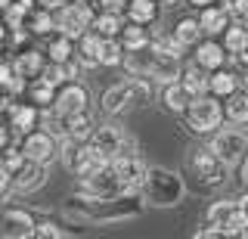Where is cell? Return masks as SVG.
I'll use <instances>...</instances> for the list:
<instances>
[{
    "label": "cell",
    "instance_id": "d590c367",
    "mask_svg": "<svg viewBox=\"0 0 248 239\" xmlns=\"http://www.w3.org/2000/svg\"><path fill=\"white\" fill-rule=\"evenodd\" d=\"M34 236L37 239H62V236H68V230H62L56 221H37Z\"/></svg>",
    "mask_w": 248,
    "mask_h": 239
},
{
    "label": "cell",
    "instance_id": "30bf717a",
    "mask_svg": "<svg viewBox=\"0 0 248 239\" xmlns=\"http://www.w3.org/2000/svg\"><path fill=\"white\" fill-rule=\"evenodd\" d=\"M41 115L44 109L37 103H25V99H10L6 103V118H10V127L16 130V134H28V130H34V127H41Z\"/></svg>",
    "mask_w": 248,
    "mask_h": 239
},
{
    "label": "cell",
    "instance_id": "e0dca14e",
    "mask_svg": "<svg viewBox=\"0 0 248 239\" xmlns=\"http://www.w3.org/2000/svg\"><path fill=\"white\" fill-rule=\"evenodd\" d=\"M46 59L50 63H68V59H75V53H78V41L72 34H65V32H53L50 37H46Z\"/></svg>",
    "mask_w": 248,
    "mask_h": 239
},
{
    "label": "cell",
    "instance_id": "ee69618b",
    "mask_svg": "<svg viewBox=\"0 0 248 239\" xmlns=\"http://www.w3.org/2000/svg\"><path fill=\"white\" fill-rule=\"evenodd\" d=\"M10 3H13V0H0V13H6V10H10Z\"/></svg>",
    "mask_w": 248,
    "mask_h": 239
},
{
    "label": "cell",
    "instance_id": "4fadbf2b",
    "mask_svg": "<svg viewBox=\"0 0 248 239\" xmlns=\"http://www.w3.org/2000/svg\"><path fill=\"white\" fill-rule=\"evenodd\" d=\"M37 218L28 208H3V239H31Z\"/></svg>",
    "mask_w": 248,
    "mask_h": 239
},
{
    "label": "cell",
    "instance_id": "8d00e7d4",
    "mask_svg": "<svg viewBox=\"0 0 248 239\" xmlns=\"http://www.w3.org/2000/svg\"><path fill=\"white\" fill-rule=\"evenodd\" d=\"M220 6L230 13L232 19H239V22H245V19H248V0H223Z\"/></svg>",
    "mask_w": 248,
    "mask_h": 239
},
{
    "label": "cell",
    "instance_id": "1f68e13d",
    "mask_svg": "<svg viewBox=\"0 0 248 239\" xmlns=\"http://www.w3.org/2000/svg\"><path fill=\"white\" fill-rule=\"evenodd\" d=\"M239 208V199H217L208 208V223H217V227H227V221L232 218V211Z\"/></svg>",
    "mask_w": 248,
    "mask_h": 239
},
{
    "label": "cell",
    "instance_id": "7c38bea8",
    "mask_svg": "<svg viewBox=\"0 0 248 239\" xmlns=\"http://www.w3.org/2000/svg\"><path fill=\"white\" fill-rule=\"evenodd\" d=\"M44 183H46V165H41V161L25 159V161H22V165L13 171V192H19V196L37 192Z\"/></svg>",
    "mask_w": 248,
    "mask_h": 239
},
{
    "label": "cell",
    "instance_id": "ba28073f",
    "mask_svg": "<svg viewBox=\"0 0 248 239\" xmlns=\"http://www.w3.org/2000/svg\"><path fill=\"white\" fill-rule=\"evenodd\" d=\"M90 143L96 146V149L103 152L108 161H112L115 156H124V152H137L134 137H130L124 127H118V125H96V130H93V137H90Z\"/></svg>",
    "mask_w": 248,
    "mask_h": 239
},
{
    "label": "cell",
    "instance_id": "3957f363",
    "mask_svg": "<svg viewBox=\"0 0 248 239\" xmlns=\"http://www.w3.org/2000/svg\"><path fill=\"white\" fill-rule=\"evenodd\" d=\"M22 152H25V159L31 161H41V165H53V161H59V152H62V137L53 134L50 127H34L28 130V134H22Z\"/></svg>",
    "mask_w": 248,
    "mask_h": 239
},
{
    "label": "cell",
    "instance_id": "b9f144b4",
    "mask_svg": "<svg viewBox=\"0 0 248 239\" xmlns=\"http://www.w3.org/2000/svg\"><path fill=\"white\" fill-rule=\"evenodd\" d=\"M37 3H41V6H46V10H53V13H59L62 6L68 3V0H37Z\"/></svg>",
    "mask_w": 248,
    "mask_h": 239
},
{
    "label": "cell",
    "instance_id": "ab89813d",
    "mask_svg": "<svg viewBox=\"0 0 248 239\" xmlns=\"http://www.w3.org/2000/svg\"><path fill=\"white\" fill-rule=\"evenodd\" d=\"M10 192H13V174L0 165V199H6Z\"/></svg>",
    "mask_w": 248,
    "mask_h": 239
},
{
    "label": "cell",
    "instance_id": "d4e9b609",
    "mask_svg": "<svg viewBox=\"0 0 248 239\" xmlns=\"http://www.w3.org/2000/svg\"><path fill=\"white\" fill-rule=\"evenodd\" d=\"M93 32L103 34V37H121V32H124V13L96 10V19H93Z\"/></svg>",
    "mask_w": 248,
    "mask_h": 239
},
{
    "label": "cell",
    "instance_id": "7402d4cb",
    "mask_svg": "<svg viewBox=\"0 0 248 239\" xmlns=\"http://www.w3.org/2000/svg\"><path fill=\"white\" fill-rule=\"evenodd\" d=\"M180 81H183V87L189 90L192 96H202V94H211V72H208V68H202L199 63H192L189 68H183Z\"/></svg>",
    "mask_w": 248,
    "mask_h": 239
},
{
    "label": "cell",
    "instance_id": "8992f818",
    "mask_svg": "<svg viewBox=\"0 0 248 239\" xmlns=\"http://www.w3.org/2000/svg\"><path fill=\"white\" fill-rule=\"evenodd\" d=\"M211 149L217 152V159L227 161V165H242L245 152H248V134L239 127H217L211 134Z\"/></svg>",
    "mask_w": 248,
    "mask_h": 239
},
{
    "label": "cell",
    "instance_id": "83f0119b",
    "mask_svg": "<svg viewBox=\"0 0 248 239\" xmlns=\"http://www.w3.org/2000/svg\"><path fill=\"white\" fill-rule=\"evenodd\" d=\"M223 115H227L230 125H248V94L236 90L223 99Z\"/></svg>",
    "mask_w": 248,
    "mask_h": 239
},
{
    "label": "cell",
    "instance_id": "c3c4849f",
    "mask_svg": "<svg viewBox=\"0 0 248 239\" xmlns=\"http://www.w3.org/2000/svg\"><path fill=\"white\" fill-rule=\"evenodd\" d=\"M87 3H93V0H87Z\"/></svg>",
    "mask_w": 248,
    "mask_h": 239
},
{
    "label": "cell",
    "instance_id": "f1b7e54d",
    "mask_svg": "<svg viewBox=\"0 0 248 239\" xmlns=\"http://www.w3.org/2000/svg\"><path fill=\"white\" fill-rule=\"evenodd\" d=\"M174 37L183 44V47H196L202 37H205V28H202V22H199V19L186 16V19H180V22L174 25Z\"/></svg>",
    "mask_w": 248,
    "mask_h": 239
},
{
    "label": "cell",
    "instance_id": "e575fe53",
    "mask_svg": "<svg viewBox=\"0 0 248 239\" xmlns=\"http://www.w3.org/2000/svg\"><path fill=\"white\" fill-rule=\"evenodd\" d=\"M223 230H227V236H248V211H245L242 205L232 211V218L227 221V227H223Z\"/></svg>",
    "mask_w": 248,
    "mask_h": 239
},
{
    "label": "cell",
    "instance_id": "7a4b0ae2",
    "mask_svg": "<svg viewBox=\"0 0 248 239\" xmlns=\"http://www.w3.org/2000/svg\"><path fill=\"white\" fill-rule=\"evenodd\" d=\"M183 118H186V127H189L192 134H214V130L223 125L227 115H223L220 96L202 94V96H192V103H189V109L183 112Z\"/></svg>",
    "mask_w": 248,
    "mask_h": 239
},
{
    "label": "cell",
    "instance_id": "2e32d148",
    "mask_svg": "<svg viewBox=\"0 0 248 239\" xmlns=\"http://www.w3.org/2000/svg\"><path fill=\"white\" fill-rule=\"evenodd\" d=\"M103 44H106V37L103 34H96L90 28L87 34H81L78 37V63H81V68H99L103 63H99V59H103Z\"/></svg>",
    "mask_w": 248,
    "mask_h": 239
},
{
    "label": "cell",
    "instance_id": "74e56055",
    "mask_svg": "<svg viewBox=\"0 0 248 239\" xmlns=\"http://www.w3.org/2000/svg\"><path fill=\"white\" fill-rule=\"evenodd\" d=\"M223 236H227V230L217 227V223H208V227L196 230V239H223Z\"/></svg>",
    "mask_w": 248,
    "mask_h": 239
},
{
    "label": "cell",
    "instance_id": "4316f807",
    "mask_svg": "<svg viewBox=\"0 0 248 239\" xmlns=\"http://www.w3.org/2000/svg\"><path fill=\"white\" fill-rule=\"evenodd\" d=\"M121 44H124V50H143V47L152 44V34H149L146 25L127 19V22H124V32H121Z\"/></svg>",
    "mask_w": 248,
    "mask_h": 239
},
{
    "label": "cell",
    "instance_id": "f35d334b",
    "mask_svg": "<svg viewBox=\"0 0 248 239\" xmlns=\"http://www.w3.org/2000/svg\"><path fill=\"white\" fill-rule=\"evenodd\" d=\"M96 10H108V13H124L127 10V0H93Z\"/></svg>",
    "mask_w": 248,
    "mask_h": 239
},
{
    "label": "cell",
    "instance_id": "5bb4252c",
    "mask_svg": "<svg viewBox=\"0 0 248 239\" xmlns=\"http://www.w3.org/2000/svg\"><path fill=\"white\" fill-rule=\"evenodd\" d=\"M130 106H137L134 87H130V78L121 81V84H112V87L103 94V99H99V109H103L106 115H124Z\"/></svg>",
    "mask_w": 248,
    "mask_h": 239
},
{
    "label": "cell",
    "instance_id": "4dcf8cb0",
    "mask_svg": "<svg viewBox=\"0 0 248 239\" xmlns=\"http://www.w3.org/2000/svg\"><path fill=\"white\" fill-rule=\"evenodd\" d=\"M25 94L31 103H37L41 109H53V99H56V87L44 78H34L31 84H25Z\"/></svg>",
    "mask_w": 248,
    "mask_h": 239
},
{
    "label": "cell",
    "instance_id": "484cf974",
    "mask_svg": "<svg viewBox=\"0 0 248 239\" xmlns=\"http://www.w3.org/2000/svg\"><path fill=\"white\" fill-rule=\"evenodd\" d=\"M158 0H127V10L124 16L130 22H140V25H152L155 16H158Z\"/></svg>",
    "mask_w": 248,
    "mask_h": 239
},
{
    "label": "cell",
    "instance_id": "836d02e7",
    "mask_svg": "<svg viewBox=\"0 0 248 239\" xmlns=\"http://www.w3.org/2000/svg\"><path fill=\"white\" fill-rule=\"evenodd\" d=\"M124 44H121V37H106V44H103V63L106 68H115V65H124Z\"/></svg>",
    "mask_w": 248,
    "mask_h": 239
},
{
    "label": "cell",
    "instance_id": "f546056e",
    "mask_svg": "<svg viewBox=\"0 0 248 239\" xmlns=\"http://www.w3.org/2000/svg\"><path fill=\"white\" fill-rule=\"evenodd\" d=\"M236 90H239V75L232 68H217V72H211V94L214 96L227 99Z\"/></svg>",
    "mask_w": 248,
    "mask_h": 239
},
{
    "label": "cell",
    "instance_id": "603a6c76",
    "mask_svg": "<svg viewBox=\"0 0 248 239\" xmlns=\"http://www.w3.org/2000/svg\"><path fill=\"white\" fill-rule=\"evenodd\" d=\"M180 75H183V68H180V59L177 56H161L158 53V59H155V65H152V72H149V78L155 84H174V81H180Z\"/></svg>",
    "mask_w": 248,
    "mask_h": 239
},
{
    "label": "cell",
    "instance_id": "8fae6325",
    "mask_svg": "<svg viewBox=\"0 0 248 239\" xmlns=\"http://www.w3.org/2000/svg\"><path fill=\"white\" fill-rule=\"evenodd\" d=\"M112 168L118 171V177L124 180L127 192H140L143 187V177H146V161L140 159V152H124V156H115L112 159Z\"/></svg>",
    "mask_w": 248,
    "mask_h": 239
},
{
    "label": "cell",
    "instance_id": "60d3db41",
    "mask_svg": "<svg viewBox=\"0 0 248 239\" xmlns=\"http://www.w3.org/2000/svg\"><path fill=\"white\" fill-rule=\"evenodd\" d=\"M13 134H16V130H13L10 125H6V127L0 125V149H3V146H10V143H13Z\"/></svg>",
    "mask_w": 248,
    "mask_h": 239
},
{
    "label": "cell",
    "instance_id": "52a82bcc",
    "mask_svg": "<svg viewBox=\"0 0 248 239\" xmlns=\"http://www.w3.org/2000/svg\"><path fill=\"white\" fill-rule=\"evenodd\" d=\"M78 192H84V196H90V199H112V196H121V192H127V187H124V180L118 177V171L112 168V161H108V165L99 168L96 174L81 177V183H78Z\"/></svg>",
    "mask_w": 248,
    "mask_h": 239
},
{
    "label": "cell",
    "instance_id": "44dd1931",
    "mask_svg": "<svg viewBox=\"0 0 248 239\" xmlns=\"http://www.w3.org/2000/svg\"><path fill=\"white\" fill-rule=\"evenodd\" d=\"M161 103H165L168 112L183 115L186 109H189V103H192V94L183 87V81H174V84H165V90H161Z\"/></svg>",
    "mask_w": 248,
    "mask_h": 239
},
{
    "label": "cell",
    "instance_id": "5b68a950",
    "mask_svg": "<svg viewBox=\"0 0 248 239\" xmlns=\"http://www.w3.org/2000/svg\"><path fill=\"white\" fill-rule=\"evenodd\" d=\"M93 19H96V6L93 3H87V0H68L56 13V28L65 32V34H72L78 41L81 34H87L93 28Z\"/></svg>",
    "mask_w": 248,
    "mask_h": 239
},
{
    "label": "cell",
    "instance_id": "9a60e30c",
    "mask_svg": "<svg viewBox=\"0 0 248 239\" xmlns=\"http://www.w3.org/2000/svg\"><path fill=\"white\" fill-rule=\"evenodd\" d=\"M46 63H50V59H46V50H37V47L16 50V56H13L16 72H19V78H25V81L41 78L44 68H46Z\"/></svg>",
    "mask_w": 248,
    "mask_h": 239
},
{
    "label": "cell",
    "instance_id": "cb8c5ba5",
    "mask_svg": "<svg viewBox=\"0 0 248 239\" xmlns=\"http://www.w3.org/2000/svg\"><path fill=\"white\" fill-rule=\"evenodd\" d=\"M223 47H227L230 56H239V53L248 50V22H230V28L223 32Z\"/></svg>",
    "mask_w": 248,
    "mask_h": 239
},
{
    "label": "cell",
    "instance_id": "7bdbcfd3",
    "mask_svg": "<svg viewBox=\"0 0 248 239\" xmlns=\"http://www.w3.org/2000/svg\"><path fill=\"white\" fill-rule=\"evenodd\" d=\"M242 183H245V190H248V152H245V159H242Z\"/></svg>",
    "mask_w": 248,
    "mask_h": 239
},
{
    "label": "cell",
    "instance_id": "ffe728a7",
    "mask_svg": "<svg viewBox=\"0 0 248 239\" xmlns=\"http://www.w3.org/2000/svg\"><path fill=\"white\" fill-rule=\"evenodd\" d=\"M230 13L223 10V6H202V13H199V22H202V28H205V34L208 37H217V34H223L230 28Z\"/></svg>",
    "mask_w": 248,
    "mask_h": 239
},
{
    "label": "cell",
    "instance_id": "6da1fadb",
    "mask_svg": "<svg viewBox=\"0 0 248 239\" xmlns=\"http://www.w3.org/2000/svg\"><path fill=\"white\" fill-rule=\"evenodd\" d=\"M140 196L152 208H174V205L183 202L186 183H183V177L177 171H170V168L149 165L146 168V177H143V187H140Z\"/></svg>",
    "mask_w": 248,
    "mask_h": 239
},
{
    "label": "cell",
    "instance_id": "bcb514c9",
    "mask_svg": "<svg viewBox=\"0 0 248 239\" xmlns=\"http://www.w3.org/2000/svg\"><path fill=\"white\" fill-rule=\"evenodd\" d=\"M189 3H196V6H208V3H214V0H189Z\"/></svg>",
    "mask_w": 248,
    "mask_h": 239
},
{
    "label": "cell",
    "instance_id": "277c9868",
    "mask_svg": "<svg viewBox=\"0 0 248 239\" xmlns=\"http://www.w3.org/2000/svg\"><path fill=\"white\" fill-rule=\"evenodd\" d=\"M189 171L202 187H220V183L227 180L230 165L217 159V152L211 146H199V149L189 152Z\"/></svg>",
    "mask_w": 248,
    "mask_h": 239
},
{
    "label": "cell",
    "instance_id": "681fc988",
    "mask_svg": "<svg viewBox=\"0 0 248 239\" xmlns=\"http://www.w3.org/2000/svg\"><path fill=\"white\" fill-rule=\"evenodd\" d=\"M245 94H248V90H245Z\"/></svg>",
    "mask_w": 248,
    "mask_h": 239
},
{
    "label": "cell",
    "instance_id": "f6af8a7d",
    "mask_svg": "<svg viewBox=\"0 0 248 239\" xmlns=\"http://www.w3.org/2000/svg\"><path fill=\"white\" fill-rule=\"evenodd\" d=\"M239 205H242L245 211H248V192H245V196H239Z\"/></svg>",
    "mask_w": 248,
    "mask_h": 239
},
{
    "label": "cell",
    "instance_id": "9c48e42d",
    "mask_svg": "<svg viewBox=\"0 0 248 239\" xmlns=\"http://www.w3.org/2000/svg\"><path fill=\"white\" fill-rule=\"evenodd\" d=\"M53 112H56V115L90 112V94H87V87H84V84H78V81H65L62 87H56Z\"/></svg>",
    "mask_w": 248,
    "mask_h": 239
},
{
    "label": "cell",
    "instance_id": "ac0fdd59",
    "mask_svg": "<svg viewBox=\"0 0 248 239\" xmlns=\"http://www.w3.org/2000/svg\"><path fill=\"white\" fill-rule=\"evenodd\" d=\"M22 28H25L28 34H34V37H50L53 32H56V13L37 3L34 10L28 13V19H25V25H22Z\"/></svg>",
    "mask_w": 248,
    "mask_h": 239
},
{
    "label": "cell",
    "instance_id": "d6a6232c",
    "mask_svg": "<svg viewBox=\"0 0 248 239\" xmlns=\"http://www.w3.org/2000/svg\"><path fill=\"white\" fill-rule=\"evenodd\" d=\"M152 50H155V53H161V56H177V59H180L186 47L174 37V32H170V34L155 32V34H152Z\"/></svg>",
    "mask_w": 248,
    "mask_h": 239
},
{
    "label": "cell",
    "instance_id": "f907efd6",
    "mask_svg": "<svg viewBox=\"0 0 248 239\" xmlns=\"http://www.w3.org/2000/svg\"><path fill=\"white\" fill-rule=\"evenodd\" d=\"M245 22H248V19H245Z\"/></svg>",
    "mask_w": 248,
    "mask_h": 239
},
{
    "label": "cell",
    "instance_id": "7dc6e473",
    "mask_svg": "<svg viewBox=\"0 0 248 239\" xmlns=\"http://www.w3.org/2000/svg\"><path fill=\"white\" fill-rule=\"evenodd\" d=\"M0 239H3V208H0Z\"/></svg>",
    "mask_w": 248,
    "mask_h": 239
},
{
    "label": "cell",
    "instance_id": "d6986e66",
    "mask_svg": "<svg viewBox=\"0 0 248 239\" xmlns=\"http://www.w3.org/2000/svg\"><path fill=\"white\" fill-rule=\"evenodd\" d=\"M196 63L208 72H217V68L227 65V47L217 41H199L196 44Z\"/></svg>",
    "mask_w": 248,
    "mask_h": 239
}]
</instances>
